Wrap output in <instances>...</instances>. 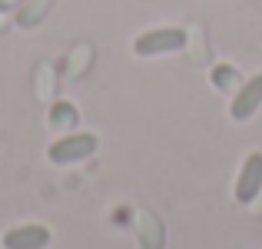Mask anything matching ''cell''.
Returning a JSON list of instances; mask_svg holds the SVG:
<instances>
[{
  "label": "cell",
  "mask_w": 262,
  "mask_h": 249,
  "mask_svg": "<svg viewBox=\"0 0 262 249\" xmlns=\"http://www.w3.org/2000/svg\"><path fill=\"white\" fill-rule=\"evenodd\" d=\"M259 193H262V153H259V150H252V153L243 160V166H239L232 196H236L239 206H249V203H256V199H259Z\"/></svg>",
  "instance_id": "cell-3"
},
{
  "label": "cell",
  "mask_w": 262,
  "mask_h": 249,
  "mask_svg": "<svg viewBox=\"0 0 262 249\" xmlns=\"http://www.w3.org/2000/svg\"><path fill=\"white\" fill-rule=\"evenodd\" d=\"M96 147H100V140H96L93 133H67V136H60L57 143H50L47 160L53 166H73V163L90 160V156L96 153Z\"/></svg>",
  "instance_id": "cell-2"
},
{
  "label": "cell",
  "mask_w": 262,
  "mask_h": 249,
  "mask_svg": "<svg viewBox=\"0 0 262 249\" xmlns=\"http://www.w3.org/2000/svg\"><path fill=\"white\" fill-rule=\"evenodd\" d=\"M186 47V30L183 27H153V30L140 33L133 40V53L136 57H166Z\"/></svg>",
  "instance_id": "cell-1"
},
{
  "label": "cell",
  "mask_w": 262,
  "mask_h": 249,
  "mask_svg": "<svg viewBox=\"0 0 262 249\" xmlns=\"http://www.w3.org/2000/svg\"><path fill=\"white\" fill-rule=\"evenodd\" d=\"M50 230L40 223H27V226H13L4 233V249H47L50 246Z\"/></svg>",
  "instance_id": "cell-5"
},
{
  "label": "cell",
  "mask_w": 262,
  "mask_h": 249,
  "mask_svg": "<svg viewBox=\"0 0 262 249\" xmlns=\"http://www.w3.org/2000/svg\"><path fill=\"white\" fill-rule=\"evenodd\" d=\"M259 107H262V73H256V77H249V80H243V87L232 93V100H229V116L243 123V120H249V116H256Z\"/></svg>",
  "instance_id": "cell-4"
},
{
  "label": "cell",
  "mask_w": 262,
  "mask_h": 249,
  "mask_svg": "<svg viewBox=\"0 0 262 249\" xmlns=\"http://www.w3.org/2000/svg\"><path fill=\"white\" fill-rule=\"evenodd\" d=\"M77 123H80V113H77L73 103L60 100V103H53V107H50V127L53 130H73Z\"/></svg>",
  "instance_id": "cell-7"
},
{
  "label": "cell",
  "mask_w": 262,
  "mask_h": 249,
  "mask_svg": "<svg viewBox=\"0 0 262 249\" xmlns=\"http://www.w3.org/2000/svg\"><path fill=\"white\" fill-rule=\"evenodd\" d=\"M209 80H212V87H216L219 93H236V90L243 87V77H239V70L232 64H216L212 73H209Z\"/></svg>",
  "instance_id": "cell-6"
}]
</instances>
